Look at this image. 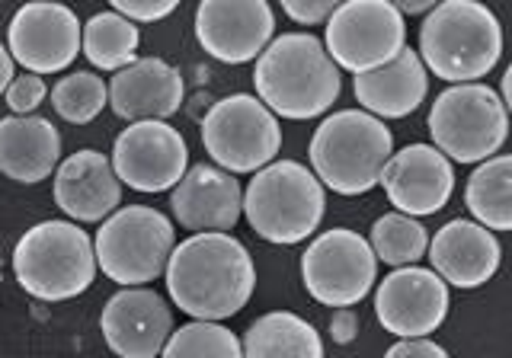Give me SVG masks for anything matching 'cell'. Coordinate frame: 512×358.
Instances as JSON below:
<instances>
[{
	"label": "cell",
	"instance_id": "4316f807",
	"mask_svg": "<svg viewBox=\"0 0 512 358\" xmlns=\"http://www.w3.org/2000/svg\"><path fill=\"white\" fill-rule=\"evenodd\" d=\"M368 243L384 266H416L429 250V231L420 224V218H410L404 211H388L372 224Z\"/></svg>",
	"mask_w": 512,
	"mask_h": 358
},
{
	"label": "cell",
	"instance_id": "7402d4cb",
	"mask_svg": "<svg viewBox=\"0 0 512 358\" xmlns=\"http://www.w3.org/2000/svg\"><path fill=\"white\" fill-rule=\"evenodd\" d=\"M356 103L378 119H407L423 106L429 93V71L416 48H404L397 58L352 80Z\"/></svg>",
	"mask_w": 512,
	"mask_h": 358
},
{
	"label": "cell",
	"instance_id": "5bb4252c",
	"mask_svg": "<svg viewBox=\"0 0 512 358\" xmlns=\"http://www.w3.org/2000/svg\"><path fill=\"white\" fill-rule=\"evenodd\" d=\"M448 285L439 272L423 266H400L375 288V317L397 339H420L436 333L448 317Z\"/></svg>",
	"mask_w": 512,
	"mask_h": 358
},
{
	"label": "cell",
	"instance_id": "5b68a950",
	"mask_svg": "<svg viewBox=\"0 0 512 358\" xmlns=\"http://www.w3.org/2000/svg\"><path fill=\"white\" fill-rule=\"evenodd\" d=\"M96 272L93 237L77 221H39L13 247L16 282L45 304L80 298L96 282Z\"/></svg>",
	"mask_w": 512,
	"mask_h": 358
},
{
	"label": "cell",
	"instance_id": "f1b7e54d",
	"mask_svg": "<svg viewBox=\"0 0 512 358\" xmlns=\"http://www.w3.org/2000/svg\"><path fill=\"white\" fill-rule=\"evenodd\" d=\"M160 358H244V346L224 323L192 320L170 333Z\"/></svg>",
	"mask_w": 512,
	"mask_h": 358
},
{
	"label": "cell",
	"instance_id": "3957f363",
	"mask_svg": "<svg viewBox=\"0 0 512 358\" xmlns=\"http://www.w3.org/2000/svg\"><path fill=\"white\" fill-rule=\"evenodd\" d=\"M420 58L445 84H474L503 58V26L480 0H442L420 26Z\"/></svg>",
	"mask_w": 512,
	"mask_h": 358
},
{
	"label": "cell",
	"instance_id": "8d00e7d4",
	"mask_svg": "<svg viewBox=\"0 0 512 358\" xmlns=\"http://www.w3.org/2000/svg\"><path fill=\"white\" fill-rule=\"evenodd\" d=\"M500 100H503V106H506V112H509V119H512V64H509L506 74H503V84H500Z\"/></svg>",
	"mask_w": 512,
	"mask_h": 358
},
{
	"label": "cell",
	"instance_id": "ba28073f",
	"mask_svg": "<svg viewBox=\"0 0 512 358\" xmlns=\"http://www.w3.org/2000/svg\"><path fill=\"white\" fill-rule=\"evenodd\" d=\"M429 138L452 164H480L509 138V112L493 87L480 84H452L436 96L429 109Z\"/></svg>",
	"mask_w": 512,
	"mask_h": 358
},
{
	"label": "cell",
	"instance_id": "d6986e66",
	"mask_svg": "<svg viewBox=\"0 0 512 358\" xmlns=\"http://www.w3.org/2000/svg\"><path fill=\"white\" fill-rule=\"evenodd\" d=\"M426 256L432 263V272H439L445 285L471 291L487 285L500 272L503 247L496 234L487 231L484 224L455 218L429 237Z\"/></svg>",
	"mask_w": 512,
	"mask_h": 358
},
{
	"label": "cell",
	"instance_id": "d6a6232c",
	"mask_svg": "<svg viewBox=\"0 0 512 358\" xmlns=\"http://www.w3.org/2000/svg\"><path fill=\"white\" fill-rule=\"evenodd\" d=\"M384 358H452L439 343H432L429 336L420 339H397V343L384 352Z\"/></svg>",
	"mask_w": 512,
	"mask_h": 358
},
{
	"label": "cell",
	"instance_id": "7a4b0ae2",
	"mask_svg": "<svg viewBox=\"0 0 512 358\" xmlns=\"http://www.w3.org/2000/svg\"><path fill=\"white\" fill-rule=\"evenodd\" d=\"M253 87L279 119L308 122L330 112L340 100L343 77L317 36L285 32L253 61Z\"/></svg>",
	"mask_w": 512,
	"mask_h": 358
},
{
	"label": "cell",
	"instance_id": "603a6c76",
	"mask_svg": "<svg viewBox=\"0 0 512 358\" xmlns=\"http://www.w3.org/2000/svg\"><path fill=\"white\" fill-rule=\"evenodd\" d=\"M61 164V135L45 116L0 119V173L13 183L36 186Z\"/></svg>",
	"mask_w": 512,
	"mask_h": 358
},
{
	"label": "cell",
	"instance_id": "8fae6325",
	"mask_svg": "<svg viewBox=\"0 0 512 358\" xmlns=\"http://www.w3.org/2000/svg\"><path fill=\"white\" fill-rule=\"evenodd\" d=\"M304 291L324 307H356L378 282V256L359 231L333 227L301 253Z\"/></svg>",
	"mask_w": 512,
	"mask_h": 358
},
{
	"label": "cell",
	"instance_id": "6da1fadb",
	"mask_svg": "<svg viewBox=\"0 0 512 358\" xmlns=\"http://www.w3.org/2000/svg\"><path fill=\"white\" fill-rule=\"evenodd\" d=\"M167 295L192 320L237 317L253 298L256 266L234 234L205 231L176 243L167 263Z\"/></svg>",
	"mask_w": 512,
	"mask_h": 358
},
{
	"label": "cell",
	"instance_id": "2e32d148",
	"mask_svg": "<svg viewBox=\"0 0 512 358\" xmlns=\"http://www.w3.org/2000/svg\"><path fill=\"white\" fill-rule=\"evenodd\" d=\"M100 333L119 358H160L173 333V311L154 288H119L103 304Z\"/></svg>",
	"mask_w": 512,
	"mask_h": 358
},
{
	"label": "cell",
	"instance_id": "4fadbf2b",
	"mask_svg": "<svg viewBox=\"0 0 512 358\" xmlns=\"http://www.w3.org/2000/svg\"><path fill=\"white\" fill-rule=\"evenodd\" d=\"M77 13L61 0H29L7 26V48L29 74H61L80 55Z\"/></svg>",
	"mask_w": 512,
	"mask_h": 358
},
{
	"label": "cell",
	"instance_id": "44dd1931",
	"mask_svg": "<svg viewBox=\"0 0 512 358\" xmlns=\"http://www.w3.org/2000/svg\"><path fill=\"white\" fill-rule=\"evenodd\" d=\"M186 96V80L164 58H135L109 80V109L125 122H167Z\"/></svg>",
	"mask_w": 512,
	"mask_h": 358
},
{
	"label": "cell",
	"instance_id": "e0dca14e",
	"mask_svg": "<svg viewBox=\"0 0 512 358\" xmlns=\"http://www.w3.org/2000/svg\"><path fill=\"white\" fill-rule=\"evenodd\" d=\"M378 186L388 195L394 211H404L410 218H426L442 211L452 199L455 167L432 144H407L384 164Z\"/></svg>",
	"mask_w": 512,
	"mask_h": 358
},
{
	"label": "cell",
	"instance_id": "277c9868",
	"mask_svg": "<svg viewBox=\"0 0 512 358\" xmlns=\"http://www.w3.org/2000/svg\"><path fill=\"white\" fill-rule=\"evenodd\" d=\"M394 154V135L384 119L365 109H340L314 128L308 144L311 170L336 195H365L381 183Z\"/></svg>",
	"mask_w": 512,
	"mask_h": 358
},
{
	"label": "cell",
	"instance_id": "83f0119b",
	"mask_svg": "<svg viewBox=\"0 0 512 358\" xmlns=\"http://www.w3.org/2000/svg\"><path fill=\"white\" fill-rule=\"evenodd\" d=\"M48 100L58 119L68 125H90L109 106V84L93 71H74L58 77V84L48 90Z\"/></svg>",
	"mask_w": 512,
	"mask_h": 358
},
{
	"label": "cell",
	"instance_id": "d4e9b609",
	"mask_svg": "<svg viewBox=\"0 0 512 358\" xmlns=\"http://www.w3.org/2000/svg\"><path fill=\"white\" fill-rule=\"evenodd\" d=\"M464 205L487 231H512V154L480 160L464 186Z\"/></svg>",
	"mask_w": 512,
	"mask_h": 358
},
{
	"label": "cell",
	"instance_id": "4dcf8cb0",
	"mask_svg": "<svg viewBox=\"0 0 512 358\" xmlns=\"http://www.w3.org/2000/svg\"><path fill=\"white\" fill-rule=\"evenodd\" d=\"M109 7L132 23H160L180 7V0H109Z\"/></svg>",
	"mask_w": 512,
	"mask_h": 358
},
{
	"label": "cell",
	"instance_id": "d590c367",
	"mask_svg": "<svg viewBox=\"0 0 512 358\" xmlns=\"http://www.w3.org/2000/svg\"><path fill=\"white\" fill-rule=\"evenodd\" d=\"M16 77V61H13V55H10V48L0 42V96L7 93V87H10V80Z\"/></svg>",
	"mask_w": 512,
	"mask_h": 358
},
{
	"label": "cell",
	"instance_id": "9a60e30c",
	"mask_svg": "<svg viewBox=\"0 0 512 358\" xmlns=\"http://www.w3.org/2000/svg\"><path fill=\"white\" fill-rule=\"evenodd\" d=\"M196 39L221 64H247L276 39V13L269 0H199Z\"/></svg>",
	"mask_w": 512,
	"mask_h": 358
},
{
	"label": "cell",
	"instance_id": "e575fe53",
	"mask_svg": "<svg viewBox=\"0 0 512 358\" xmlns=\"http://www.w3.org/2000/svg\"><path fill=\"white\" fill-rule=\"evenodd\" d=\"M388 4H394L404 16H423L429 10H436L442 0H388Z\"/></svg>",
	"mask_w": 512,
	"mask_h": 358
},
{
	"label": "cell",
	"instance_id": "f546056e",
	"mask_svg": "<svg viewBox=\"0 0 512 358\" xmlns=\"http://www.w3.org/2000/svg\"><path fill=\"white\" fill-rule=\"evenodd\" d=\"M10 116H32L45 100H48V87H45V77L39 74H16L10 80V87L4 93Z\"/></svg>",
	"mask_w": 512,
	"mask_h": 358
},
{
	"label": "cell",
	"instance_id": "8992f818",
	"mask_svg": "<svg viewBox=\"0 0 512 358\" xmlns=\"http://www.w3.org/2000/svg\"><path fill=\"white\" fill-rule=\"evenodd\" d=\"M324 211V183L298 160H272L253 173L244 189V218L250 231L276 247H295L314 237Z\"/></svg>",
	"mask_w": 512,
	"mask_h": 358
},
{
	"label": "cell",
	"instance_id": "484cf974",
	"mask_svg": "<svg viewBox=\"0 0 512 358\" xmlns=\"http://www.w3.org/2000/svg\"><path fill=\"white\" fill-rule=\"evenodd\" d=\"M138 45H141L138 23L125 20L116 10L93 13L84 23V32H80V52H84V58L96 71H109V74L128 68L138 58Z\"/></svg>",
	"mask_w": 512,
	"mask_h": 358
},
{
	"label": "cell",
	"instance_id": "836d02e7",
	"mask_svg": "<svg viewBox=\"0 0 512 358\" xmlns=\"http://www.w3.org/2000/svg\"><path fill=\"white\" fill-rule=\"evenodd\" d=\"M359 333V317L352 307H336L333 317H330V336L336 346H349L352 339Z\"/></svg>",
	"mask_w": 512,
	"mask_h": 358
},
{
	"label": "cell",
	"instance_id": "30bf717a",
	"mask_svg": "<svg viewBox=\"0 0 512 358\" xmlns=\"http://www.w3.org/2000/svg\"><path fill=\"white\" fill-rule=\"evenodd\" d=\"M324 48L352 77L375 71L407 48V23L388 0H343L330 13Z\"/></svg>",
	"mask_w": 512,
	"mask_h": 358
},
{
	"label": "cell",
	"instance_id": "1f68e13d",
	"mask_svg": "<svg viewBox=\"0 0 512 358\" xmlns=\"http://www.w3.org/2000/svg\"><path fill=\"white\" fill-rule=\"evenodd\" d=\"M285 16L298 26H317L327 23L330 13L343 4V0H279Z\"/></svg>",
	"mask_w": 512,
	"mask_h": 358
},
{
	"label": "cell",
	"instance_id": "7c38bea8",
	"mask_svg": "<svg viewBox=\"0 0 512 358\" xmlns=\"http://www.w3.org/2000/svg\"><path fill=\"white\" fill-rule=\"evenodd\" d=\"M112 170L119 183L144 192H170L189 170V144L170 122H128L112 144Z\"/></svg>",
	"mask_w": 512,
	"mask_h": 358
},
{
	"label": "cell",
	"instance_id": "ac0fdd59",
	"mask_svg": "<svg viewBox=\"0 0 512 358\" xmlns=\"http://www.w3.org/2000/svg\"><path fill=\"white\" fill-rule=\"evenodd\" d=\"M173 221L192 234L234 231L244 218V189L240 179L215 164H196L170 189Z\"/></svg>",
	"mask_w": 512,
	"mask_h": 358
},
{
	"label": "cell",
	"instance_id": "ffe728a7",
	"mask_svg": "<svg viewBox=\"0 0 512 358\" xmlns=\"http://www.w3.org/2000/svg\"><path fill=\"white\" fill-rule=\"evenodd\" d=\"M55 205L77 224H100L122 205V183L112 160L93 148L68 154L52 173Z\"/></svg>",
	"mask_w": 512,
	"mask_h": 358
},
{
	"label": "cell",
	"instance_id": "cb8c5ba5",
	"mask_svg": "<svg viewBox=\"0 0 512 358\" xmlns=\"http://www.w3.org/2000/svg\"><path fill=\"white\" fill-rule=\"evenodd\" d=\"M240 346H244V358H324L320 333L292 311H269L256 317Z\"/></svg>",
	"mask_w": 512,
	"mask_h": 358
},
{
	"label": "cell",
	"instance_id": "52a82bcc",
	"mask_svg": "<svg viewBox=\"0 0 512 358\" xmlns=\"http://www.w3.org/2000/svg\"><path fill=\"white\" fill-rule=\"evenodd\" d=\"M176 247L173 221L151 205H119L93 237L96 266L109 282L138 288L167 272Z\"/></svg>",
	"mask_w": 512,
	"mask_h": 358
},
{
	"label": "cell",
	"instance_id": "9c48e42d",
	"mask_svg": "<svg viewBox=\"0 0 512 358\" xmlns=\"http://www.w3.org/2000/svg\"><path fill=\"white\" fill-rule=\"evenodd\" d=\"M202 148L212 164L234 176L256 173L282 151V125L260 96L231 93L202 119Z\"/></svg>",
	"mask_w": 512,
	"mask_h": 358
}]
</instances>
